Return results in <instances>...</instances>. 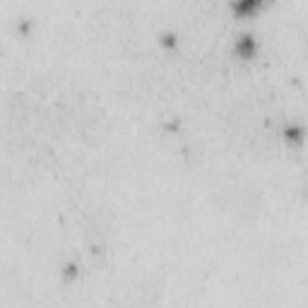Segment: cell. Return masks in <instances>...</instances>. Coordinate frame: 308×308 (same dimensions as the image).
<instances>
[{"label": "cell", "mask_w": 308, "mask_h": 308, "mask_svg": "<svg viewBox=\"0 0 308 308\" xmlns=\"http://www.w3.org/2000/svg\"><path fill=\"white\" fill-rule=\"evenodd\" d=\"M234 51H236V55L243 58V60L253 58V55L258 53V41H255V36H251V34L239 36V39H236V44H234Z\"/></svg>", "instance_id": "cell-1"}, {"label": "cell", "mask_w": 308, "mask_h": 308, "mask_svg": "<svg viewBox=\"0 0 308 308\" xmlns=\"http://www.w3.org/2000/svg\"><path fill=\"white\" fill-rule=\"evenodd\" d=\"M265 5V0H231V10L236 17H253Z\"/></svg>", "instance_id": "cell-2"}, {"label": "cell", "mask_w": 308, "mask_h": 308, "mask_svg": "<svg viewBox=\"0 0 308 308\" xmlns=\"http://www.w3.org/2000/svg\"><path fill=\"white\" fill-rule=\"evenodd\" d=\"M284 140L289 144H301L303 140H306L303 128H298V125H286V128H284Z\"/></svg>", "instance_id": "cell-3"}]
</instances>
